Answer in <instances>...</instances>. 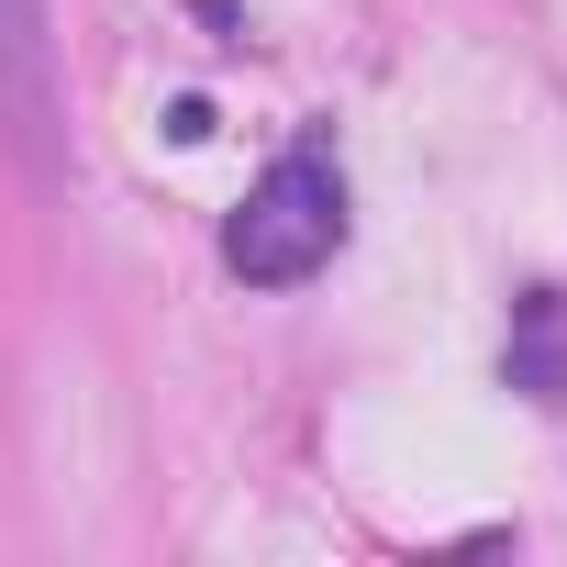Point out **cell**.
I'll list each match as a JSON object with an SVG mask.
<instances>
[{
    "label": "cell",
    "instance_id": "obj_1",
    "mask_svg": "<svg viewBox=\"0 0 567 567\" xmlns=\"http://www.w3.org/2000/svg\"><path fill=\"white\" fill-rule=\"evenodd\" d=\"M334 245H346V178H334L312 145L278 156V167L245 189V212L223 223V267L245 278V290H301Z\"/></svg>",
    "mask_w": 567,
    "mask_h": 567
},
{
    "label": "cell",
    "instance_id": "obj_2",
    "mask_svg": "<svg viewBox=\"0 0 567 567\" xmlns=\"http://www.w3.org/2000/svg\"><path fill=\"white\" fill-rule=\"evenodd\" d=\"M0 112L12 134L45 156V123H56V68H45V0H0Z\"/></svg>",
    "mask_w": 567,
    "mask_h": 567
},
{
    "label": "cell",
    "instance_id": "obj_3",
    "mask_svg": "<svg viewBox=\"0 0 567 567\" xmlns=\"http://www.w3.org/2000/svg\"><path fill=\"white\" fill-rule=\"evenodd\" d=\"M512 390L523 401H567V301L556 290L512 301Z\"/></svg>",
    "mask_w": 567,
    "mask_h": 567
}]
</instances>
